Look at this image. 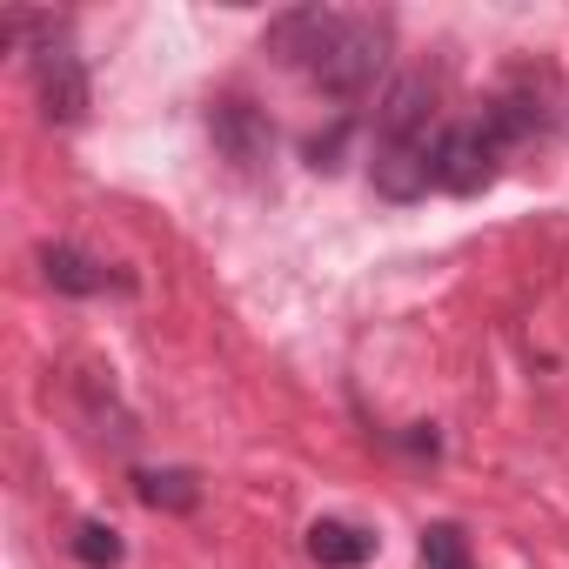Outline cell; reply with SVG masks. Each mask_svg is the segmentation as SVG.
Listing matches in <instances>:
<instances>
[{"label":"cell","instance_id":"cell-1","mask_svg":"<svg viewBox=\"0 0 569 569\" xmlns=\"http://www.w3.org/2000/svg\"><path fill=\"white\" fill-rule=\"evenodd\" d=\"M389 61V28L382 21H362V14H329L322 28V48L309 61V81L322 94H362Z\"/></svg>","mask_w":569,"mask_h":569},{"label":"cell","instance_id":"cell-2","mask_svg":"<svg viewBox=\"0 0 569 569\" xmlns=\"http://www.w3.org/2000/svg\"><path fill=\"white\" fill-rule=\"evenodd\" d=\"M502 174V134L489 121H462L436 141V188L449 194H482Z\"/></svg>","mask_w":569,"mask_h":569},{"label":"cell","instance_id":"cell-3","mask_svg":"<svg viewBox=\"0 0 569 569\" xmlns=\"http://www.w3.org/2000/svg\"><path fill=\"white\" fill-rule=\"evenodd\" d=\"M34 88H41V114H48V121L74 128V121L88 114V68H81L74 48L54 41V34L34 48Z\"/></svg>","mask_w":569,"mask_h":569},{"label":"cell","instance_id":"cell-4","mask_svg":"<svg viewBox=\"0 0 569 569\" xmlns=\"http://www.w3.org/2000/svg\"><path fill=\"white\" fill-rule=\"evenodd\" d=\"M369 181H376V194H389V201H422L429 181H436V141H429V134H416V141H376Z\"/></svg>","mask_w":569,"mask_h":569},{"label":"cell","instance_id":"cell-5","mask_svg":"<svg viewBox=\"0 0 569 569\" xmlns=\"http://www.w3.org/2000/svg\"><path fill=\"white\" fill-rule=\"evenodd\" d=\"M208 134H214V148H221L234 168H261L268 148H274L268 121H261L248 101H214V108H208Z\"/></svg>","mask_w":569,"mask_h":569},{"label":"cell","instance_id":"cell-6","mask_svg":"<svg viewBox=\"0 0 569 569\" xmlns=\"http://www.w3.org/2000/svg\"><path fill=\"white\" fill-rule=\"evenodd\" d=\"M429 121H436V81L429 74H402L389 88V101H382L376 141H416V134H429Z\"/></svg>","mask_w":569,"mask_h":569},{"label":"cell","instance_id":"cell-7","mask_svg":"<svg viewBox=\"0 0 569 569\" xmlns=\"http://www.w3.org/2000/svg\"><path fill=\"white\" fill-rule=\"evenodd\" d=\"M41 274L54 281L61 296H101V289H128V274H108L94 254L81 248H41Z\"/></svg>","mask_w":569,"mask_h":569},{"label":"cell","instance_id":"cell-8","mask_svg":"<svg viewBox=\"0 0 569 569\" xmlns=\"http://www.w3.org/2000/svg\"><path fill=\"white\" fill-rule=\"evenodd\" d=\"M322 28H329L322 8L281 14V21H268V54H274L281 68H302V74H309V61H316V48H322Z\"/></svg>","mask_w":569,"mask_h":569},{"label":"cell","instance_id":"cell-9","mask_svg":"<svg viewBox=\"0 0 569 569\" xmlns=\"http://www.w3.org/2000/svg\"><path fill=\"white\" fill-rule=\"evenodd\" d=\"M482 121L502 134V148H509V141H536V134L549 128V114H542V88H502V94L482 108Z\"/></svg>","mask_w":569,"mask_h":569},{"label":"cell","instance_id":"cell-10","mask_svg":"<svg viewBox=\"0 0 569 569\" xmlns=\"http://www.w3.org/2000/svg\"><path fill=\"white\" fill-rule=\"evenodd\" d=\"M309 556H316L322 569H362V562L376 556V536L356 529V522H342V516H322V522L309 529Z\"/></svg>","mask_w":569,"mask_h":569},{"label":"cell","instance_id":"cell-11","mask_svg":"<svg viewBox=\"0 0 569 569\" xmlns=\"http://www.w3.org/2000/svg\"><path fill=\"white\" fill-rule=\"evenodd\" d=\"M141 502H148V509H194L201 489H194L188 469H148V476H141Z\"/></svg>","mask_w":569,"mask_h":569},{"label":"cell","instance_id":"cell-12","mask_svg":"<svg viewBox=\"0 0 569 569\" xmlns=\"http://www.w3.org/2000/svg\"><path fill=\"white\" fill-rule=\"evenodd\" d=\"M74 556H81V569H121V529L114 522H81Z\"/></svg>","mask_w":569,"mask_h":569},{"label":"cell","instance_id":"cell-13","mask_svg":"<svg viewBox=\"0 0 569 569\" xmlns=\"http://www.w3.org/2000/svg\"><path fill=\"white\" fill-rule=\"evenodd\" d=\"M422 569H469V536L456 522H429L422 529Z\"/></svg>","mask_w":569,"mask_h":569},{"label":"cell","instance_id":"cell-14","mask_svg":"<svg viewBox=\"0 0 569 569\" xmlns=\"http://www.w3.org/2000/svg\"><path fill=\"white\" fill-rule=\"evenodd\" d=\"M342 141H349V121H342V128H329V134H316V141H309V168L336 174V168H342Z\"/></svg>","mask_w":569,"mask_h":569}]
</instances>
